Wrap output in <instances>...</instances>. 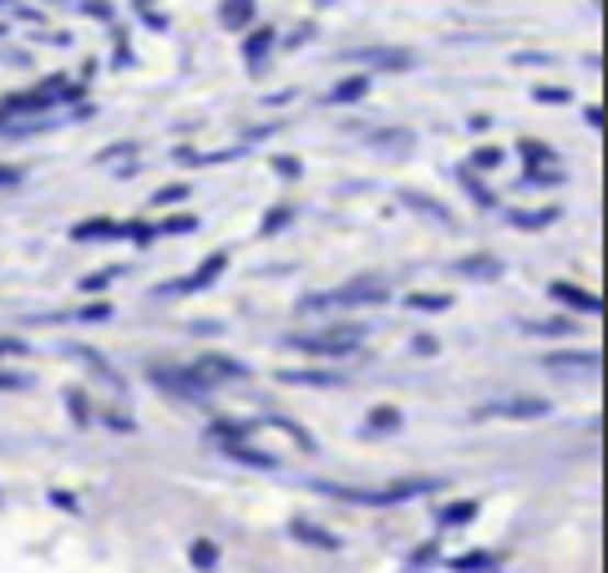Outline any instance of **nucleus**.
Wrapping results in <instances>:
<instances>
[{"label": "nucleus", "instance_id": "1", "mask_svg": "<svg viewBox=\"0 0 608 573\" xmlns=\"http://www.w3.org/2000/svg\"><path fill=\"white\" fill-rule=\"evenodd\" d=\"M441 478H401V482H385V487H345V482H315V493L325 497H340L350 507H396L410 503V497H426L437 493Z\"/></svg>", "mask_w": 608, "mask_h": 573}, {"label": "nucleus", "instance_id": "2", "mask_svg": "<svg viewBox=\"0 0 608 573\" xmlns=\"http://www.w3.org/2000/svg\"><path fill=\"white\" fill-rule=\"evenodd\" d=\"M385 294H391V284L385 280H350L340 284V290H325V294H304L300 315H325V310H365V305H385Z\"/></svg>", "mask_w": 608, "mask_h": 573}, {"label": "nucleus", "instance_id": "3", "mask_svg": "<svg viewBox=\"0 0 608 573\" xmlns=\"http://www.w3.org/2000/svg\"><path fill=\"white\" fill-rule=\"evenodd\" d=\"M553 406L542 396H497V401H482L476 406V422H492V416H507V422H538V416H548Z\"/></svg>", "mask_w": 608, "mask_h": 573}, {"label": "nucleus", "instance_id": "4", "mask_svg": "<svg viewBox=\"0 0 608 573\" xmlns=\"http://www.w3.org/2000/svg\"><path fill=\"white\" fill-rule=\"evenodd\" d=\"M153 386H162L168 396H183V401H209L213 391L193 366H153Z\"/></svg>", "mask_w": 608, "mask_h": 573}, {"label": "nucleus", "instance_id": "5", "mask_svg": "<svg viewBox=\"0 0 608 573\" xmlns=\"http://www.w3.org/2000/svg\"><path fill=\"white\" fill-rule=\"evenodd\" d=\"M284 346L304 350V356H356L360 330H325V335H290Z\"/></svg>", "mask_w": 608, "mask_h": 573}, {"label": "nucleus", "instance_id": "6", "mask_svg": "<svg viewBox=\"0 0 608 573\" xmlns=\"http://www.w3.org/2000/svg\"><path fill=\"white\" fill-rule=\"evenodd\" d=\"M542 366L563 375H598V350H553L542 356Z\"/></svg>", "mask_w": 608, "mask_h": 573}, {"label": "nucleus", "instance_id": "7", "mask_svg": "<svg viewBox=\"0 0 608 573\" xmlns=\"http://www.w3.org/2000/svg\"><path fill=\"white\" fill-rule=\"evenodd\" d=\"M224 254H209V259H203V269L199 274H188V280H172V284H162L158 294H193V290H209L213 280H218V274H224Z\"/></svg>", "mask_w": 608, "mask_h": 573}, {"label": "nucleus", "instance_id": "8", "mask_svg": "<svg viewBox=\"0 0 608 573\" xmlns=\"http://www.w3.org/2000/svg\"><path fill=\"white\" fill-rule=\"evenodd\" d=\"M193 371H199L203 381L213 386V381H244V375H249V366H244V360H234V356H203Z\"/></svg>", "mask_w": 608, "mask_h": 573}, {"label": "nucleus", "instance_id": "9", "mask_svg": "<svg viewBox=\"0 0 608 573\" xmlns=\"http://www.w3.org/2000/svg\"><path fill=\"white\" fill-rule=\"evenodd\" d=\"M548 294H553V300H563V305L568 310H578V315H598V310H604V300H598L594 290H578V284H548Z\"/></svg>", "mask_w": 608, "mask_h": 573}, {"label": "nucleus", "instance_id": "10", "mask_svg": "<svg viewBox=\"0 0 608 573\" xmlns=\"http://www.w3.org/2000/svg\"><path fill=\"white\" fill-rule=\"evenodd\" d=\"M290 538H300V543L319 548V553H340V538H335L330 528H319V523H304V518H294V523H290Z\"/></svg>", "mask_w": 608, "mask_h": 573}, {"label": "nucleus", "instance_id": "11", "mask_svg": "<svg viewBox=\"0 0 608 573\" xmlns=\"http://www.w3.org/2000/svg\"><path fill=\"white\" fill-rule=\"evenodd\" d=\"M279 381L284 386H315V391H335V386H345L335 371H279Z\"/></svg>", "mask_w": 608, "mask_h": 573}, {"label": "nucleus", "instance_id": "12", "mask_svg": "<svg viewBox=\"0 0 608 573\" xmlns=\"http://www.w3.org/2000/svg\"><path fill=\"white\" fill-rule=\"evenodd\" d=\"M218 21H224V31H249L259 21V11L244 5V0H228V5H218Z\"/></svg>", "mask_w": 608, "mask_h": 573}, {"label": "nucleus", "instance_id": "13", "mask_svg": "<svg viewBox=\"0 0 608 573\" xmlns=\"http://www.w3.org/2000/svg\"><path fill=\"white\" fill-rule=\"evenodd\" d=\"M457 274H462V280H497V274H503V265H497L492 254H472V259H462V265H457Z\"/></svg>", "mask_w": 608, "mask_h": 573}, {"label": "nucleus", "instance_id": "14", "mask_svg": "<svg viewBox=\"0 0 608 573\" xmlns=\"http://www.w3.org/2000/svg\"><path fill=\"white\" fill-rule=\"evenodd\" d=\"M224 457H234V462L254 467V472H274V467H279V457H269V452H254V447H244V441H234V447H224Z\"/></svg>", "mask_w": 608, "mask_h": 573}, {"label": "nucleus", "instance_id": "15", "mask_svg": "<svg viewBox=\"0 0 608 573\" xmlns=\"http://www.w3.org/2000/svg\"><path fill=\"white\" fill-rule=\"evenodd\" d=\"M356 61H365V67H391V71H406V67H410V52H401V46H385V52H360Z\"/></svg>", "mask_w": 608, "mask_h": 573}, {"label": "nucleus", "instance_id": "16", "mask_svg": "<svg viewBox=\"0 0 608 573\" xmlns=\"http://www.w3.org/2000/svg\"><path fill=\"white\" fill-rule=\"evenodd\" d=\"M401 203H406V209H416V214H431L437 224H451V209H447V203L426 199V193H410V188H406V193H401Z\"/></svg>", "mask_w": 608, "mask_h": 573}, {"label": "nucleus", "instance_id": "17", "mask_svg": "<svg viewBox=\"0 0 608 573\" xmlns=\"http://www.w3.org/2000/svg\"><path fill=\"white\" fill-rule=\"evenodd\" d=\"M365 87H371L365 77H345L340 87H330V97H325V102H335V108H345V102H360V97H365Z\"/></svg>", "mask_w": 608, "mask_h": 573}, {"label": "nucleus", "instance_id": "18", "mask_svg": "<svg viewBox=\"0 0 608 573\" xmlns=\"http://www.w3.org/2000/svg\"><path fill=\"white\" fill-rule=\"evenodd\" d=\"M406 310H421V315H441V310H451V294H410Z\"/></svg>", "mask_w": 608, "mask_h": 573}, {"label": "nucleus", "instance_id": "19", "mask_svg": "<svg viewBox=\"0 0 608 573\" xmlns=\"http://www.w3.org/2000/svg\"><path fill=\"white\" fill-rule=\"evenodd\" d=\"M365 431H375V437H381V431H401V412L396 406H375L371 422H365Z\"/></svg>", "mask_w": 608, "mask_h": 573}, {"label": "nucleus", "instance_id": "20", "mask_svg": "<svg viewBox=\"0 0 608 573\" xmlns=\"http://www.w3.org/2000/svg\"><path fill=\"white\" fill-rule=\"evenodd\" d=\"M188 559H193V569L213 573V569H218V548H213V543H209V538H199V543L188 548Z\"/></svg>", "mask_w": 608, "mask_h": 573}, {"label": "nucleus", "instance_id": "21", "mask_svg": "<svg viewBox=\"0 0 608 573\" xmlns=\"http://www.w3.org/2000/svg\"><path fill=\"white\" fill-rule=\"evenodd\" d=\"M117 234H122L117 224H106V218H87V224H81L71 239H117Z\"/></svg>", "mask_w": 608, "mask_h": 573}, {"label": "nucleus", "instance_id": "22", "mask_svg": "<svg viewBox=\"0 0 608 573\" xmlns=\"http://www.w3.org/2000/svg\"><path fill=\"white\" fill-rule=\"evenodd\" d=\"M513 224L517 228H548V224H558V209H532V214H513Z\"/></svg>", "mask_w": 608, "mask_h": 573}, {"label": "nucleus", "instance_id": "23", "mask_svg": "<svg viewBox=\"0 0 608 573\" xmlns=\"http://www.w3.org/2000/svg\"><path fill=\"white\" fill-rule=\"evenodd\" d=\"M269 46H274V36H269V31H254V36H249V41H244V56H249L254 67H259V56H264V52H269Z\"/></svg>", "mask_w": 608, "mask_h": 573}, {"label": "nucleus", "instance_id": "24", "mask_svg": "<svg viewBox=\"0 0 608 573\" xmlns=\"http://www.w3.org/2000/svg\"><path fill=\"white\" fill-rule=\"evenodd\" d=\"M553 183H563V173H558V168H548V173H542V168L532 173V168H528V173H522V188H553Z\"/></svg>", "mask_w": 608, "mask_h": 573}, {"label": "nucleus", "instance_id": "25", "mask_svg": "<svg viewBox=\"0 0 608 573\" xmlns=\"http://www.w3.org/2000/svg\"><path fill=\"white\" fill-rule=\"evenodd\" d=\"M290 218H294V209H290V203H279V209H269V218L259 228H264V234H279V228L290 224Z\"/></svg>", "mask_w": 608, "mask_h": 573}, {"label": "nucleus", "instance_id": "26", "mask_svg": "<svg viewBox=\"0 0 608 573\" xmlns=\"http://www.w3.org/2000/svg\"><path fill=\"white\" fill-rule=\"evenodd\" d=\"M528 335H568V321H522Z\"/></svg>", "mask_w": 608, "mask_h": 573}, {"label": "nucleus", "instance_id": "27", "mask_svg": "<svg viewBox=\"0 0 608 573\" xmlns=\"http://www.w3.org/2000/svg\"><path fill=\"white\" fill-rule=\"evenodd\" d=\"M472 518H476V503H451L441 513V523H472Z\"/></svg>", "mask_w": 608, "mask_h": 573}, {"label": "nucleus", "instance_id": "28", "mask_svg": "<svg viewBox=\"0 0 608 573\" xmlns=\"http://www.w3.org/2000/svg\"><path fill=\"white\" fill-rule=\"evenodd\" d=\"M522 158H528V162H532V173H538L542 162H553V153H548L542 143H522Z\"/></svg>", "mask_w": 608, "mask_h": 573}, {"label": "nucleus", "instance_id": "29", "mask_svg": "<svg viewBox=\"0 0 608 573\" xmlns=\"http://www.w3.org/2000/svg\"><path fill=\"white\" fill-rule=\"evenodd\" d=\"M532 102H542V108H558V102H568V92H563V87H538V92H532Z\"/></svg>", "mask_w": 608, "mask_h": 573}, {"label": "nucleus", "instance_id": "30", "mask_svg": "<svg viewBox=\"0 0 608 573\" xmlns=\"http://www.w3.org/2000/svg\"><path fill=\"white\" fill-rule=\"evenodd\" d=\"M193 228H199V218H193V214H178V218H168V224H162V234H193Z\"/></svg>", "mask_w": 608, "mask_h": 573}, {"label": "nucleus", "instance_id": "31", "mask_svg": "<svg viewBox=\"0 0 608 573\" xmlns=\"http://www.w3.org/2000/svg\"><path fill=\"white\" fill-rule=\"evenodd\" d=\"M410 350H416V356H437L441 340H437V335H416V340H410Z\"/></svg>", "mask_w": 608, "mask_h": 573}, {"label": "nucleus", "instance_id": "32", "mask_svg": "<svg viewBox=\"0 0 608 573\" xmlns=\"http://www.w3.org/2000/svg\"><path fill=\"white\" fill-rule=\"evenodd\" d=\"M31 375H15V371H0V391H26Z\"/></svg>", "mask_w": 608, "mask_h": 573}, {"label": "nucleus", "instance_id": "33", "mask_svg": "<svg viewBox=\"0 0 608 573\" xmlns=\"http://www.w3.org/2000/svg\"><path fill=\"white\" fill-rule=\"evenodd\" d=\"M472 162H476V168H497V162H503V153H497V147H482Z\"/></svg>", "mask_w": 608, "mask_h": 573}, {"label": "nucleus", "instance_id": "34", "mask_svg": "<svg viewBox=\"0 0 608 573\" xmlns=\"http://www.w3.org/2000/svg\"><path fill=\"white\" fill-rule=\"evenodd\" d=\"M0 188H21V168H11V162H0Z\"/></svg>", "mask_w": 608, "mask_h": 573}, {"label": "nucleus", "instance_id": "35", "mask_svg": "<svg viewBox=\"0 0 608 573\" xmlns=\"http://www.w3.org/2000/svg\"><path fill=\"white\" fill-rule=\"evenodd\" d=\"M143 21H147V26H153V31H168V15H162V11H153V5H147V11H143Z\"/></svg>", "mask_w": 608, "mask_h": 573}, {"label": "nucleus", "instance_id": "36", "mask_svg": "<svg viewBox=\"0 0 608 573\" xmlns=\"http://www.w3.org/2000/svg\"><path fill=\"white\" fill-rule=\"evenodd\" d=\"M274 173H284V178H300V162H294V158H274Z\"/></svg>", "mask_w": 608, "mask_h": 573}, {"label": "nucleus", "instance_id": "37", "mask_svg": "<svg viewBox=\"0 0 608 573\" xmlns=\"http://www.w3.org/2000/svg\"><path fill=\"white\" fill-rule=\"evenodd\" d=\"M31 346H21V340H0V356H26Z\"/></svg>", "mask_w": 608, "mask_h": 573}, {"label": "nucleus", "instance_id": "38", "mask_svg": "<svg viewBox=\"0 0 608 573\" xmlns=\"http://www.w3.org/2000/svg\"><path fill=\"white\" fill-rule=\"evenodd\" d=\"M183 193H188V183H183V188H162V193H158V203H178Z\"/></svg>", "mask_w": 608, "mask_h": 573}]
</instances>
